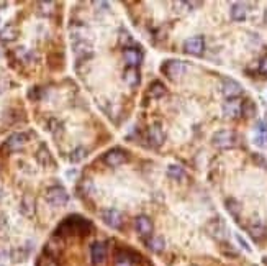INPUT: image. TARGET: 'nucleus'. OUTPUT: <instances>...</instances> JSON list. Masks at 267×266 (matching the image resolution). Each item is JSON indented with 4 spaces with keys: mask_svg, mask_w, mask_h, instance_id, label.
Instances as JSON below:
<instances>
[{
    "mask_svg": "<svg viewBox=\"0 0 267 266\" xmlns=\"http://www.w3.org/2000/svg\"><path fill=\"white\" fill-rule=\"evenodd\" d=\"M148 138L151 141V145H154V147H161V145L164 143V133H162L161 127L151 125L149 130H148Z\"/></svg>",
    "mask_w": 267,
    "mask_h": 266,
    "instance_id": "nucleus-12",
    "label": "nucleus"
},
{
    "mask_svg": "<svg viewBox=\"0 0 267 266\" xmlns=\"http://www.w3.org/2000/svg\"><path fill=\"white\" fill-rule=\"evenodd\" d=\"M212 143L217 148L226 150V148H233L238 143V135L231 130H220L212 136Z\"/></svg>",
    "mask_w": 267,
    "mask_h": 266,
    "instance_id": "nucleus-1",
    "label": "nucleus"
},
{
    "mask_svg": "<svg viewBox=\"0 0 267 266\" xmlns=\"http://www.w3.org/2000/svg\"><path fill=\"white\" fill-rule=\"evenodd\" d=\"M27 256H28V251L23 250V248H18V250L12 251V258H14V261H23Z\"/></svg>",
    "mask_w": 267,
    "mask_h": 266,
    "instance_id": "nucleus-29",
    "label": "nucleus"
},
{
    "mask_svg": "<svg viewBox=\"0 0 267 266\" xmlns=\"http://www.w3.org/2000/svg\"><path fill=\"white\" fill-rule=\"evenodd\" d=\"M249 233L252 235L254 238H261V237H264V233H266V229H264V225L261 224V222H254V224L249 225Z\"/></svg>",
    "mask_w": 267,
    "mask_h": 266,
    "instance_id": "nucleus-23",
    "label": "nucleus"
},
{
    "mask_svg": "<svg viewBox=\"0 0 267 266\" xmlns=\"http://www.w3.org/2000/svg\"><path fill=\"white\" fill-rule=\"evenodd\" d=\"M167 174L171 176L172 179H182L185 178V171L182 169V166H179V165H169L167 166Z\"/></svg>",
    "mask_w": 267,
    "mask_h": 266,
    "instance_id": "nucleus-22",
    "label": "nucleus"
},
{
    "mask_svg": "<svg viewBox=\"0 0 267 266\" xmlns=\"http://www.w3.org/2000/svg\"><path fill=\"white\" fill-rule=\"evenodd\" d=\"M90 256H92V263L95 266L103 265L107 260V247L100 242L94 243L92 248H90Z\"/></svg>",
    "mask_w": 267,
    "mask_h": 266,
    "instance_id": "nucleus-8",
    "label": "nucleus"
},
{
    "mask_svg": "<svg viewBox=\"0 0 267 266\" xmlns=\"http://www.w3.org/2000/svg\"><path fill=\"white\" fill-rule=\"evenodd\" d=\"M205 50V41L202 36H192L187 38L184 43V51L187 54H192V56H200Z\"/></svg>",
    "mask_w": 267,
    "mask_h": 266,
    "instance_id": "nucleus-4",
    "label": "nucleus"
},
{
    "mask_svg": "<svg viewBox=\"0 0 267 266\" xmlns=\"http://www.w3.org/2000/svg\"><path fill=\"white\" fill-rule=\"evenodd\" d=\"M20 210H21V214H23V216H27V217L31 216L33 210H34V200L31 199V197H30V196H25L23 199H21Z\"/></svg>",
    "mask_w": 267,
    "mask_h": 266,
    "instance_id": "nucleus-18",
    "label": "nucleus"
},
{
    "mask_svg": "<svg viewBox=\"0 0 267 266\" xmlns=\"http://www.w3.org/2000/svg\"><path fill=\"white\" fill-rule=\"evenodd\" d=\"M241 112H243V102L238 100V99H231V100H226L225 105H223V114H225L226 118L239 117Z\"/></svg>",
    "mask_w": 267,
    "mask_h": 266,
    "instance_id": "nucleus-7",
    "label": "nucleus"
},
{
    "mask_svg": "<svg viewBox=\"0 0 267 266\" xmlns=\"http://www.w3.org/2000/svg\"><path fill=\"white\" fill-rule=\"evenodd\" d=\"M226 209H228V212H230L233 217H239V214H241V205H239L238 200L228 199V200H226Z\"/></svg>",
    "mask_w": 267,
    "mask_h": 266,
    "instance_id": "nucleus-25",
    "label": "nucleus"
},
{
    "mask_svg": "<svg viewBox=\"0 0 267 266\" xmlns=\"http://www.w3.org/2000/svg\"><path fill=\"white\" fill-rule=\"evenodd\" d=\"M85 156H87V150L82 148V147H79V148H76L74 151L71 153L69 160H71V163H80Z\"/></svg>",
    "mask_w": 267,
    "mask_h": 266,
    "instance_id": "nucleus-24",
    "label": "nucleus"
},
{
    "mask_svg": "<svg viewBox=\"0 0 267 266\" xmlns=\"http://www.w3.org/2000/svg\"><path fill=\"white\" fill-rule=\"evenodd\" d=\"M164 94H166V87L161 83H153V84L149 85V91H148V96L149 97L157 99V97H162Z\"/></svg>",
    "mask_w": 267,
    "mask_h": 266,
    "instance_id": "nucleus-21",
    "label": "nucleus"
},
{
    "mask_svg": "<svg viewBox=\"0 0 267 266\" xmlns=\"http://www.w3.org/2000/svg\"><path fill=\"white\" fill-rule=\"evenodd\" d=\"M36 266H58V265H56V261L51 260L49 256H43V258L38 260V265Z\"/></svg>",
    "mask_w": 267,
    "mask_h": 266,
    "instance_id": "nucleus-30",
    "label": "nucleus"
},
{
    "mask_svg": "<svg viewBox=\"0 0 267 266\" xmlns=\"http://www.w3.org/2000/svg\"><path fill=\"white\" fill-rule=\"evenodd\" d=\"M236 240H238V242H239V245L243 247L244 250H246V251H251V247L248 245V242H246V240H244L243 237H241V235H236Z\"/></svg>",
    "mask_w": 267,
    "mask_h": 266,
    "instance_id": "nucleus-32",
    "label": "nucleus"
},
{
    "mask_svg": "<svg viewBox=\"0 0 267 266\" xmlns=\"http://www.w3.org/2000/svg\"><path fill=\"white\" fill-rule=\"evenodd\" d=\"M115 266H133V261L128 255H118L115 260Z\"/></svg>",
    "mask_w": 267,
    "mask_h": 266,
    "instance_id": "nucleus-28",
    "label": "nucleus"
},
{
    "mask_svg": "<svg viewBox=\"0 0 267 266\" xmlns=\"http://www.w3.org/2000/svg\"><path fill=\"white\" fill-rule=\"evenodd\" d=\"M103 161H105L109 166H120L126 161V156H125V153L122 150H110V151L103 156Z\"/></svg>",
    "mask_w": 267,
    "mask_h": 266,
    "instance_id": "nucleus-9",
    "label": "nucleus"
},
{
    "mask_svg": "<svg viewBox=\"0 0 267 266\" xmlns=\"http://www.w3.org/2000/svg\"><path fill=\"white\" fill-rule=\"evenodd\" d=\"M148 247H149V250H151V251L159 253V251L164 250L166 243H164V240H162L161 237H153V238H149V240H148Z\"/></svg>",
    "mask_w": 267,
    "mask_h": 266,
    "instance_id": "nucleus-20",
    "label": "nucleus"
},
{
    "mask_svg": "<svg viewBox=\"0 0 267 266\" xmlns=\"http://www.w3.org/2000/svg\"><path fill=\"white\" fill-rule=\"evenodd\" d=\"M223 94H225V97H228L231 100V99H236L238 96L243 94V87H241V84L238 81L235 79H230V77H226V79H223Z\"/></svg>",
    "mask_w": 267,
    "mask_h": 266,
    "instance_id": "nucleus-5",
    "label": "nucleus"
},
{
    "mask_svg": "<svg viewBox=\"0 0 267 266\" xmlns=\"http://www.w3.org/2000/svg\"><path fill=\"white\" fill-rule=\"evenodd\" d=\"M244 117H254V114H256V105H254L252 100H246L243 102V112Z\"/></svg>",
    "mask_w": 267,
    "mask_h": 266,
    "instance_id": "nucleus-27",
    "label": "nucleus"
},
{
    "mask_svg": "<svg viewBox=\"0 0 267 266\" xmlns=\"http://www.w3.org/2000/svg\"><path fill=\"white\" fill-rule=\"evenodd\" d=\"M259 71L262 72V74L267 76V56H264V58L261 59V63H259Z\"/></svg>",
    "mask_w": 267,
    "mask_h": 266,
    "instance_id": "nucleus-33",
    "label": "nucleus"
},
{
    "mask_svg": "<svg viewBox=\"0 0 267 266\" xmlns=\"http://www.w3.org/2000/svg\"><path fill=\"white\" fill-rule=\"evenodd\" d=\"M36 160H38V163H40V165H43V166L53 165V160H51V154H49L48 148H46V147H41L40 150H38Z\"/></svg>",
    "mask_w": 267,
    "mask_h": 266,
    "instance_id": "nucleus-19",
    "label": "nucleus"
},
{
    "mask_svg": "<svg viewBox=\"0 0 267 266\" xmlns=\"http://www.w3.org/2000/svg\"><path fill=\"white\" fill-rule=\"evenodd\" d=\"M74 53L77 54L79 58H87V56H92V45L85 40H77L74 43Z\"/></svg>",
    "mask_w": 267,
    "mask_h": 266,
    "instance_id": "nucleus-13",
    "label": "nucleus"
},
{
    "mask_svg": "<svg viewBox=\"0 0 267 266\" xmlns=\"http://www.w3.org/2000/svg\"><path fill=\"white\" fill-rule=\"evenodd\" d=\"M246 15H248V8L244 3L236 2L231 5V18H233L235 21H243L244 18H246Z\"/></svg>",
    "mask_w": 267,
    "mask_h": 266,
    "instance_id": "nucleus-16",
    "label": "nucleus"
},
{
    "mask_svg": "<svg viewBox=\"0 0 267 266\" xmlns=\"http://www.w3.org/2000/svg\"><path fill=\"white\" fill-rule=\"evenodd\" d=\"M102 220L103 224L109 225L110 229H120L123 224V216L117 209H105L102 210Z\"/></svg>",
    "mask_w": 267,
    "mask_h": 266,
    "instance_id": "nucleus-3",
    "label": "nucleus"
},
{
    "mask_svg": "<svg viewBox=\"0 0 267 266\" xmlns=\"http://www.w3.org/2000/svg\"><path fill=\"white\" fill-rule=\"evenodd\" d=\"M123 81L130 85V87L138 85V83H140V74H138L136 67H126V69H125V74H123Z\"/></svg>",
    "mask_w": 267,
    "mask_h": 266,
    "instance_id": "nucleus-17",
    "label": "nucleus"
},
{
    "mask_svg": "<svg viewBox=\"0 0 267 266\" xmlns=\"http://www.w3.org/2000/svg\"><path fill=\"white\" fill-rule=\"evenodd\" d=\"M123 58L130 67H136L141 63V53L136 48H126L123 51Z\"/></svg>",
    "mask_w": 267,
    "mask_h": 266,
    "instance_id": "nucleus-14",
    "label": "nucleus"
},
{
    "mask_svg": "<svg viewBox=\"0 0 267 266\" xmlns=\"http://www.w3.org/2000/svg\"><path fill=\"white\" fill-rule=\"evenodd\" d=\"M28 141V136L25 133H14L10 138L7 140V148L8 150H20L21 147H25Z\"/></svg>",
    "mask_w": 267,
    "mask_h": 266,
    "instance_id": "nucleus-11",
    "label": "nucleus"
},
{
    "mask_svg": "<svg viewBox=\"0 0 267 266\" xmlns=\"http://www.w3.org/2000/svg\"><path fill=\"white\" fill-rule=\"evenodd\" d=\"M135 227H136V232L141 235V237H148V235L153 233V224L151 220L146 216H140L135 220Z\"/></svg>",
    "mask_w": 267,
    "mask_h": 266,
    "instance_id": "nucleus-10",
    "label": "nucleus"
},
{
    "mask_svg": "<svg viewBox=\"0 0 267 266\" xmlns=\"http://www.w3.org/2000/svg\"><path fill=\"white\" fill-rule=\"evenodd\" d=\"M16 36H18V30H16L14 23H8L0 30V40H2L3 43L14 41V40H16Z\"/></svg>",
    "mask_w": 267,
    "mask_h": 266,
    "instance_id": "nucleus-15",
    "label": "nucleus"
},
{
    "mask_svg": "<svg viewBox=\"0 0 267 266\" xmlns=\"http://www.w3.org/2000/svg\"><path fill=\"white\" fill-rule=\"evenodd\" d=\"M46 199H48V202L53 205H66L69 200V196L64 187L54 186L46 191Z\"/></svg>",
    "mask_w": 267,
    "mask_h": 266,
    "instance_id": "nucleus-2",
    "label": "nucleus"
},
{
    "mask_svg": "<svg viewBox=\"0 0 267 266\" xmlns=\"http://www.w3.org/2000/svg\"><path fill=\"white\" fill-rule=\"evenodd\" d=\"M208 229L215 235V237H221L223 232H225V224H223L221 220H215V222H212V224H210Z\"/></svg>",
    "mask_w": 267,
    "mask_h": 266,
    "instance_id": "nucleus-26",
    "label": "nucleus"
},
{
    "mask_svg": "<svg viewBox=\"0 0 267 266\" xmlns=\"http://www.w3.org/2000/svg\"><path fill=\"white\" fill-rule=\"evenodd\" d=\"M8 229V224H7V218L3 216H0V235H3Z\"/></svg>",
    "mask_w": 267,
    "mask_h": 266,
    "instance_id": "nucleus-31",
    "label": "nucleus"
},
{
    "mask_svg": "<svg viewBox=\"0 0 267 266\" xmlns=\"http://www.w3.org/2000/svg\"><path fill=\"white\" fill-rule=\"evenodd\" d=\"M187 69V66L182 61H167L164 66H162V71L166 72L169 79H177L180 77Z\"/></svg>",
    "mask_w": 267,
    "mask_h": 266,
    "instance_id": "nucleus-6",
    "label": "nucleus"
}]
</instances>
